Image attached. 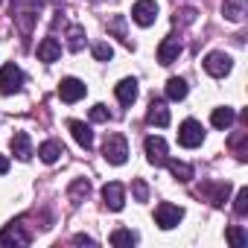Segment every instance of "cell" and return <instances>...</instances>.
<instances>
[{
	"label": "cell",
	"mask_w": 248,
	"mask_h": 248,
	"mask_svg": "<svg viewBox=\"0 0 248 248\" xmlns=\"http://www.w3.org/2000/svg\"><path fill=\"white\" fill-rule=\"evenodd\" d=\"M38 155H41V161H44V164H56V161L64 155V146H62L59 140H47V143H41V146H38Z\"/></svg>",
	"instance_id": "obj_19"
},
{
	"label": "cell",
	"mask_w": 248,
	"mask_h": 248,
	"mask_svg": "<svg viewBox=\"0 0 248 248\" xmlns=\"http://www.w3.org/2000/svg\"><path fill=\"white\" fill-rule=\"evenodd\" d=\"M245 9H248V0H225V3H222L225 18L233 21V24H239L245 18Z\"/></svg>",
	"instance_id": "obj_18"
},
{
	"label": "cell",
	"mask_w": 248,
	"mask_h": 248,
	"mask_svg": "<svg viewBox=\"0 0 248 248\" xmlns=\"http://www.w3.org/2000/svg\"><path fill=\"white\" fill-rule=\"evenodd\" d=\"M178 56H181V41H178L175 35L164 38L161 47H158V62H161V64H172Z\"/></svg>",
	"instance_id": "obj_12"
},
{
	"label": "cell",
	"mask_w": 248,
	"mask_h": 248,
	"mask_svg": "<svg viewBox=\"0 0 248 248\" xmlns=\"http://www.w3.org/2000/svg\"><path fill=\"white\" fill-rule=\"evenodd\" d=\"M233 210H236V216H245V213H248V187H242V190L236 193V199H233Z\"/></svg>",
	"instance_id": "obj_28"
},
{
	"label": "cell",
	"mask_w": 248,
	"mask_h": 248,
	"mask_svg": "<svg viewBox=\"0 0 248 248\" xmlns=\"http://www.w3.org/2000/svg\"><path fill=\"white\" fill-rule=\"evenodd\" d=\"M67 129L73 132V138H76V143H79L82 149H91V146H93V132H91L88 123H82V120H70V123H67Z\"/></svg>",
	"instance_id": "obj_13"
},
{
	"label": "cell",
	"mask_w": 248,
	"mask_h": 248,
	"mask_svg": "<svg viewBox=\"0 0 248 248\" xmlns=\"http://www.w3.org/2000/svg\"><path fill=\"white\" fill-rule=\"evenodd\" d=\"M178 143L184 149H196L204 143V129H202V123L196 120H184L181 123V129H178Z\"/></svg>",
	"instance_id": "obj_4"
},
{
	"label": "cell",
	"mask_w": 248,
	"mask_h": 248,
	"mask_svg": "<svg viewBox=\"0 0 248 248\" xmlns=\"http://www.w3.org/2000/svg\"><path fill=\"white\" fill-rule=\"evenodd\" d=\"M0 245H30V233H24L21 222H9L0 231Z\"/></svg>",
	"instance_id": "obj_10"
},
{
	"label": "cell",
	"mask_w": 248,
	"mask_h": 248,
	"mask_svg": "<svg viewBox=\"0 0 248 248\" xmlns=\"http://www.w3.org/2000/svg\"><path fill=\"white\" fill-rule=\"evenodd\" d=\"M73 242H76V245H93V239H91V236H85V233L73 236Z\"/></svg>",
	"instance_id": "obj_33"
},
{
	"label": "cell",
	"mask_w": 248,
	"mask_h": 248,
	"mask_svg": "<svg viewBox=\"0 0 248 248\" xmlns=\"http://www.w3.org/2000/svg\"><path fill=\"white\" fill-rule=\"evenodd\" d=\"M85 93H88L85 82H79V79H73V76L62 79V85H59V96H62V102H79Z\"/></svg>",
	"instance_id": "obj_8"
},
{
	"label": "cell",
	"mask_w": 248,
	"mask_h": 248,
	"mask_svg": "<svg viewBox=\"0 0 248 248\" xmlns=\"http://www.w3.org/2000/svg\"><path fill=\"white\" fill-rule=\"evenodd\" d=\"M167 96H170V99H184V96H187V82L178 79V76H172V79L167 82Z\"/></svg>",
	"instance_id": "obj_24"
},
{
	"label": "cell",
	"mask_w": 248,
	"mask_h": 248,
	"mask_svg": "<svg viewBox=\"0 0 248 248\" xmlns=\"http://www.w3.org/2000/svg\"><path fill=\"white\" fill-rule=\"evenodd\" d=\"M132 193H135L138 202H146V199H149V187H146V181H143V178H135V181H132Z\"/></svg>",
	"instance_id": "obj_30"
},
{
	"label": "cell",
	"mask_w": 248,
	"mask_h": 248,
	"mask_svg": "<svg viewBox=\"0 0 248 248\" xmlns=\"http://www.w3.org/2000/svg\"><path fill=\"white\" fill-rule=\"evenodd\" d=\"M88 196H91V184H88L85 178H76V181L70 184V202H73V204H79V202H82V199H88Z\"/></svg>",
	"instance_id": "obj_22"
},
{
	"label": "cell",
	"mask_w": 248,
	"mask_h": 248,
	"mask_svg": "<svg viewBox=\"0 0 248 248\" xmlns=\"http://www.w3.org/2000/svg\"><path fill=\"white\" fill-rule=\"evenodd\" d=\"M108 117H111V114H108L105 105H93V108H91V120H93V123H108Z\"/></svg>",
	"instance_id": "obj_31"
},
{
	"label": "cell",
	"mask_w": 248,
	"mask_h": 248,
	"mask_svg": "<svg viewBox=\"0 0 248 248\" xmlns=\"http://www.w3.org/2000/svg\"><path fill=\"white\" fill-rule=\"evenodd\" d=\"M111 56H114V47L111 44H105V41L102 44H93V59L96 62H108Z\"/></svg>",
	"instance_id": "obj_29"
},
{
	"label": "cell",
	"mask_w": 248,
	"mask_h": 248,
	"mask_svg": "<svg viewBox=\"0 0 248 248\" xmlns=\"http://www.w3.org/2000/svg\"><path fill=\"white\" fill-rule=\"evenodd\" d=\"M108 30H111V32H117L126 44H132V41H129V35H126V18H123V15H114V18H111V24H108Z\"/></svg>",
	"instance_id": "obj_27"
},
{
	"label": "cell",
	"mask_w": 248,
	"mask_h": 248,
	"mask_svg": "<svg viewBox=\"0 0 248 248\" xmlns=\"http://www.w3.org/2000/svg\"><path fill=\"white\" fill-rule=\"evenodd\" d=\"M102 199H105V207L117 213V210H123V204H126V190H123V184L111 181V184L102 187Z\"/></svg>",
	"instance_id": "obj_9"
},
{
	"label": "cell",
	"mask_w": 248,
	"mask_h": 248,
	"mask_svg": "<svg viewBox=\"0 0 248 248\" xmlns=\"http://www.w3.org/2000/svg\"><path fill=\"white\" fill-rule=\"evenodd\" d=\"M117 99H120V105H132L138 99V82L135 79H120L117 82Z\"/></svg>",
	"instance_id": "obj_16"
},
{
	"label": "cell",
	"mask_w": 248,
	"mask_h": 248,
	"mask_svg": "<svg viewBox=\"0 0 248 248\" xmlns=\"http://www.w3.org/2000/svg\"><path fill=\"white\" fill-rule=\"evenodd\" d=\"M236 120V114H233V108H213V114H210V123L216 129H231V123Z\"/></svg>",
	"instance_id": "obj_20"
},
{
	"label": "cell",
	"mask_w": 248,
	"mask_h": 248,
	"mask_svg": "<svg viewBox=\"0 0 248 248\" xmlns=\"http://www.w3.org/2000/svg\"><path fill=\"white\" fill-rule=\"evenodd\" d=\"M135 242H138V233L129 228H117L111 233V245H135Z\"/></svg>",
	"instance_id": "obj_23"
},
{
	"label": "cell",
	"mask_w": 248,
	"mask_h": 248,
	"mask_svg": "<svg viewBox=\"0 0 248 248\" xmlns=\"http://www.w3.org/2000/svg\"><path fill=\"white\" fill-rule=\"evenodd\" d=\"M231 67H233V62H231V56L228 53H207V59H204V70L210 73V76H228L231 73Z\"/></svg>",
	"instance_id": "obj_7"
},
{
	"label": "cell",
	"mask_w": 248,
	"mask_h": 248,
	"mask_svg": "<svg viewBox=\"0 0 248 248\" xmlns=\"http://www.w3.org/2000/svg\"><path fill=\"white\" fill-rule=\"evenodd\" d=\"M24 88V70L18 64H3L0 67V93H18Z\"/></svg>",
	"instance_id": "obj_3"
},
{
	"label": "cell",
	"mask_w": 248,
	"mask_h": 248,
	"mask_svg": "<svg viewBox=\"0 0 248 248\" xmlns=\"http://www.w3.org/2000/svg\"><path fill=\"white\" fill-rule=\"evenodd\" d=\"M158 18V3L155 0H138V3L132 6V21L140 24V27H152Z\"/></svg>",
	"instance_id": "obj_6"
},
{
	"label": "cell",
	"mask_w": 248,
	"mask_h": 248,
	"mask_svg": "<svg viewBox=\"0 0 248 248\" xmlns=\"http://www.w3.org/2000/svg\"><path fill=\"white\" fill-rule=\"evenodd\" d=\"M184 219V210L178 207V204H170V202H161L158 207H155V222H158V228H164V231H170V228H175L178 222Z\"/></svg>",
	"instance_id": "obj_5"
},
{
	"label": "cell",
	"mask_w": 248,
	"mask_h": 248,
	"mask_svg": "<svg viewBox=\"0 0 248 248\" xmlns=\"http://www.w3.org/2000/svg\"><path fill=\"white\" fill-rule=\"evenodd\" d=\"M164 164L170 167V172H172V175H175V178H178L181 184L193 181V167H190V164H184V161H170V158H167Z\"/></svg>",
	"instance_id": "obj_21"
},
{
	"label": "cell",
	"mask_w": 248,
	"mask_h": 248,
	"mask_svg": "<svg viewBox=\"0 0 248 248\" xmlns=\"http://www.w3.org/2000/svg\"><path fill=\"white\" fill-rule=\"evenodd\" d=\"M196 21V9H181L175 15V24H193Z\"/></svg>",
	"instance_id": "obj_32"
},
{
	"label": "cell",
	"mask_w": 248,
	"mask_h": 248,
	"mask_svg": "<svg viewBox=\"0 0 248 248\" xmlns=\"http://www.w3.org/2000/svg\"><path fill=\"white\" fill-rule=\"evenodd\" d=\"M146 120L152 123V126H170V108H167V102L164 99H152L149 102V114H146Z\"/></svg>",
	"instance_id": "obj_14"
},
{
	"label": "cell",
	"mask_w": 248,
	"mask_h": 248,
	"mask_svg": "<svg viewBox=\"0 0 248 248\" xmlns=\"http://www.w3.org/2000/svg\"><path fill=\"white\" fill-rule=\"evenodd\" d=\"M143 149H146V161H149V164L161 167V164L167 161V140H164V138H146Z\"/></svg>",
	"instance_id": "obj_11"
},
{
	"label": "cell",
	"mask_w": 248,
	"mask_h": 248,
	"mask_svg": "<svg viewBox=\"0 0 248 248\" xmlns=\"http://www.w3.org/2000/svg\"><path fill=\"white\" fill-rule=\"evenodd\" d=\"M47 3V0H12V15L15 21H21V30L30 32L32 30V21H35V12Z\"/></svg>",
	"instance_id": "obj_1"
},
{
	"label": "cell",
	"mask_w": 248,
	"mask_h": 248,
	"mask_svg": "<svg viewBox=\"0 0 248 248\" xmlns=\"http://www.w3.org/2000/svg\"><path fill=\"white\" fill-rule=\"evenodd\" d=\"M6 172H9V161L0 155V175H6Z\"/></svg>",
	"instance_id": "obj_34"
},
{
	"label": "cell",
	"mask_w": 248,
	"mask_h": 248,
	"mask_svg": "<svg viewBox=\"0 0 248 248\" xmlns=\"http://www.w3.org/2000/svg\"><path fill=\"white\" fill-rule=\"evenodd\" d=\"M225 236H228V242H231L233 248H245V242H248L245 231H242V228H236V225H233V228H228V231H225Z\"/></svg>",
	"instance_id": "obj_26"
},
{
	"label": "cell",
	"mask_w": 248,
	"mask_h": 248,
	"mask_svg": "<svg viewBox=\"0 0 248 248\" xmlns=\"http://www.w3.org/2000/svg\"><path fill=\"white\" fill-rule=\"evenodd\" d=\"M12 152L18 161H30L32 158V143H30V135L27 132H15L12 135Z\"/></svg>",
	"instance_id": "obj_15"
},
{
	"label": "cell",
	"mask_w": 248,
	"mask_h": 248,
	"mask_svg": "<svg viewBox=\"0 0 248 248\" xmlns=\"http://www.w3.org/2000/svg\"><path fill=\"white\" fill-rule=\"evenodd\" d=\"M67 47H70L73 53H79V50L85 47V27H70V32H67Z\"/></svg>",
	"instance_id": "obj_25"
},
{
	"label": "cell",
	"mask_w": 248,
	"mask_h": 248,
	"mask_svg": "<svg viewBox=\"0 0 248 248\" xmlns=\"http://www.w3.org/2000/svg\"><path fill=\"white\" fill-rule=\"evenodd\" d=\"M102 155H105V161L114 164V167L126 164V158H129V143H126V138H123V135H108L105 143H102Z\"/></svg>",
	"instance_id": "obj_2"
},
{
	"label": "cell",
	"mask_w": 248,
	"mask_h": 248,
	"mask_svg": "<svg viewBox=\"0 0 248 248\" xmlns=\"http://www.w3.org/2000/svg\"><path fill=\"white\" fill-rule=\"evenodd\" d=\"M59 56H62V44H59L56 38H41V44H38V59L47 62V64H53Z\"/></svg>",
	"instance_id": "obj_17"
}]
</instances>
